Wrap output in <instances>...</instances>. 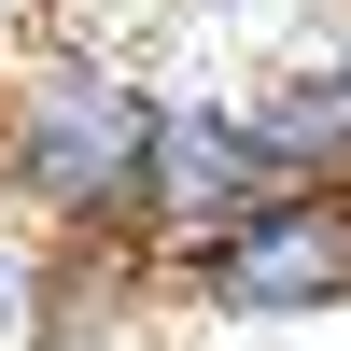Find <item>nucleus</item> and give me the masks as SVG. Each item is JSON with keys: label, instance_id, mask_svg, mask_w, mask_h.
<instances>
[{"label": "nucleus", "instance_id": "nucleus-1", "mask_svg": "<svg viewBox=\"0 0 351 351\" xmlns=\"http://www.w3.org/2000/svg\"><path fill=\"white\" fill-rule=\"evenodd\" d=\"M141 155H155V84L112 43L28 28L0 56V211L43 239H141Z\"/></svg>", "mask_w": 351, "mask_h": 351}, {"label": "nucleus", "instance_id": "nucleus-2", "mask_svg": "<svg viewBox=\"0 0 351 351\" xmlns=\"http://www.w3.org/2000/svg\"><path fill=\"white\" fill-rule=\"evenodd\" d=\"M169 295L211 324H324L351 309V183H281L197 253H169Z\"/></svg>", "mask_w": 351, "mask_h": 351}, {"label": "nucleus", "instance_id": "nucleus-3", "mask_svg": "<svg viewBox=\"0 0 351 351\" xmlns=\"http://www.w3.org/2000/svg\"><path fill=\"white\" fill-rule=\"evenodd\" d=\"M253 197H281L267 141H253L239 99H211V84H155V155H141V253H197L211 225H239Z\"/></svg>", "mask_w": 351, "mask_h": 351}, {"label": "nucleus", "instance_id": "nucleus-4", "mask_svg": "<svg viewBox=\"0 0 351 351\" xmlns=\"http://www.w3.org/2000/svg\"><path fill=\"white\" fill-rule=\"evenodd\" d=\"M253 141H267V169L281 183H351V99L324 71H281V84H253Z\"/></svg>", "mask_w": 351, "mask_h": 351}, {"label": "nucleus", "instance_id": "nucleus-5", "mask_svg": "<svg viewBox=\"0 0 351 351\" xmlns=\"http://www.w3.org/2000/svg\"><path fill=\"white\" fill-rule=\"evenodd\" d=\"M0 351H71V239L0 211Z\"/></svg>", "mask_w": 351, "mask_h": 351}, {"label": "nucleus", "instance_id": "nucleus-6", "mask_svg": "<svg viewBox=\"0 0 351 351\" xmlns=\"http://www.w3.org/2000/svg\"><path fill=\"white\" fill-rule=\"evenodd\" d=\"M28 28H43V0H0V56H14V43H28Z\"/></svg>", "mask_w": 351, "mask_h": 351}, {"label": "nucleus", "instance_id": "nucleus-7", "mask_svg": "<svg viewBox=\"0 0 351 351\" xmlns=\"http://www.w3.org/2000/svg\"><path fill=\"white\" fill-rule=\"evenodd\" d=\"M324 84H337V99H351V43H337V56H324Z\"/></svg>", "mask_w": 351, "mask_h": 351}, {"label": "nucleus", "instance_id": "nucleus-8", "mask_svg": "<svg viewBox=\"0 0 351 351\" xmlns=\"http://www.w3.org/2000/svg\"><path fill=\"white\" fill-rule=\"evenodd\" d=\"M43 14H56V0H43Z\"/></svg>", "mask_w": 351, "mask_h": 351}]
</instances>
